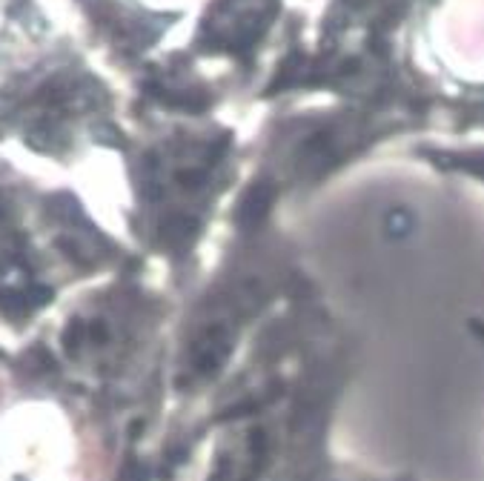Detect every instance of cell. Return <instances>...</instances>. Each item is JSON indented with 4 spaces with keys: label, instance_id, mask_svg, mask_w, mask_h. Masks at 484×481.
<instances>
[{
    "label": "cell",
    "instance_id": "obj_1",
    "mask_svg": "<svg viewBox=\"0 0 484 481\" xmlns=\"http://www.w3.org/2000/svg\"><path fill=\"white\" fill-rule=\"evenodd\" d=\"M0 313L9 318H23L26 313H32L26 289H0Z\"/></svg>",
    "mask_w": 484,
    "mask_h": 481
},
{
    "label": "cell",
    "instance_id": "obj_2",
    "mask_svg": "<svg viewBox=\"0 0 484 481\" xmlns=\"http://www.w3.org/2000/svg\"><path fill=\"white\" fill-rule=\"evenodd\" d=\"M80 341H83V321L75 318V321H69L66 333H64V347H66V352H75V350L80 347Z\"/></svg>",
    "mask_w": 484,
    "mask_h": 481
},
{
    "label": "cell",
    "instance_id": "obj_3",
    "mask_svg": "<svg viewBox=\"0 0 484 481\" xmlns=\"http://www.w3.org/2000/svg\"><path fill=\"white\" fill-rule=\"evenodd\" d=\"M52 287H29L26 289V298H29V307L32 310H38V307H43V304H49L52 301Z\"/></svg>",
    "mask_w": 484,
    "mask_h": 481
}]
</instances>
